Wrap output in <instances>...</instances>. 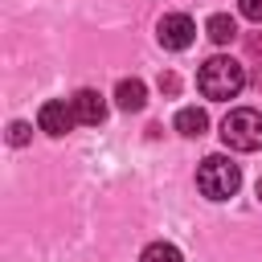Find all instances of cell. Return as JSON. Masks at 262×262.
<instances>
[{
  "mask_svg": "<svg viewBox=\"0 0 262 262\" xmlns=\"http://www.w3.org/2000/svg\"><path fill=\"white\" fill-rule=\"evenodd\" d=\"M176 86H180V82H176V74H160V90H168V94H176Z\"/></svg>",
  "mask_w": 262,
  "mask_h": 262,
  "instance_id": "13",
  "label": "cell"
},
{
  "mask_svg": "<svg viewBox=\"0 0 262 262\" xmlns=\"http://www.w3.org/2000/svg\"><path fill=\"white\" fill-rule=\"evenodd\" d=\"M205 33H209V41H217V45H229V41L237 37V25H233V16H225V12H217V16H209V25H205Z\"/></svg>",
  "mask_w": 262,
  "mask_h": 262,
  "instance_id": "9",
  "label": "cell"
},
{
  "mask_svg": "<svg viewBox=\"0 0 262 262\" xmlns=\"http://www.w3.org/2000/svg\"><path fill=\"white\" fill-rule=\"evenodd\" d=\"M196 188L209 201H229L242 188V168L233 160H225V156H205L201 168H196Z\"/></svg>",
  "mask_w": 262,
  "mask_h": 262,
  "instance_id": "2",
  "label": "cell"
},
{
  "mask_svg": "<svg viewBox=\"0 0 262 262\" xmlns=\"http://www.w3.org/2000/svg\"><path fill=\"white\" fill-rule=\"evenodd\" d=\"M156 37H160L164 49H188V45L196 41V25H192V16H184V12H168V16L156 25Z\"/></svg>",
  "mask_w": 262,
  "mask_h": 262,
  "instance_id": "4",
  "label": "cell"
},
{
  "mask_svg": "<svg viewBox=\"0 0 262 262\" xmlns=\"http://www.w3.org/2000/svg\"><path fill=\"white\" fill-rule=\"evenodd\" d=\"M254 192H258V201H262V176H258V184H254Z\"/></svg>",
  "mask_w": 262,
  "mask_h": 262,
  "instance_id": "15",
  "label": "cell"
},
{
  "mask_svg": "<svg viewBox=\"0 0 262 262\" xmlns=\"http://www.w3.org/2000/svg\"><path fill=\"white\" fill-rule=\"evenodd\" d=\"M221 143L229 151H258L262 147V115L254 106H233L221 119Z\"/></svg>",
  "mask_w": 262,
  "mask_h": 262,
  "instance_id": "3",
  "label": "cell"
},
{
  "mask_svg": "<svg viewBox=\"0 0 262 262\" xmlns=\"http://www.w3.org/2000/svg\"><path fill=\"white\" fill-rule=\"evenodd\" d=\"M250 53H262V37H250Z\"/></svg>",
  "mask_w": 262,
  "mask_h": 262,
  "instance_id": "14",
  "label": "cell"
},
{
  "mask_svg": "<svg viewBox=\"0 0 262 262\" xmlns=\"http://www.w3.org/2000/svg\"><path fill=\"white\" fill-rule=\"evenodd\" d=\"M176 131H180L184 139H196V135L209 131V115H205L201 106H184V111H176Z\"/></svg>",
  "mask_w": 262,
  "mask_h": 262,
  "instance_id": "8",
  "label": "cell"
},
{
  "mask_svg": "<svg viewBox=\"0 0 262 262\" xmlns=\"http://www.w3.org/2000/svg\"><path fill=\"white\" fill-rule=\"evenodd\" d=\"M143 102H147V86L139 78H123L115 86V106L119 111H143Z\"/></svg>",
  "mask_w": 262,
  "mask_h": 262,
  "instance_id": "7",
  "label": "cell"
},
{
  "mask_svg": "<svg viewBox=\"0 0 262 262\" xmlns=\"http://www.w3.org/2000/svg\"><path fill=\"white\" fill-rule=\"evenodd\" d=\"M242 86H246V70H242V61H233V57H209V61L201 66V74H196V90H201L205 98H213V102L237 98Z\"/></svg>",
  "mask_w": 262,
  "mask_h": 262,
  "instance_id": "1",
  "label": "cell"
},
{
  "mask_svg": "<svg viewBox=\"0 0 262 262\" xmlns=\"http://www.w3.org/2000/svg\"><path fill=\"white\" fill-rule=\"evenodd\" d=\"M37 123H41V131H45V135L61 139V135L78 123V115H74V106H70L66 98H53V102H45V106L37 111Z\"/></svg>",
  "mask_w": 262,
  "mask_h": 262,
  "instance_id": "5",
  "label": "cell"
},
{
  "mask_svg": "<svg viewBox=\"0 0 262 262\" xmlns=\"http://www.w3.org/2000/svg\"><path fill=\"white\" fill-rule=\"evenodd\" d=\"M258 82H262V78H258Z\"/></svg>",
  "mask_w": 262,
  "mask_h": 262,
  "instance_id": "16",
  "label": "cell"
},
{
  "mask_svg": "<svg viewBox=\"0 0 262 262\" xmlns=\"http://www.w3.org/2000/svg\"><path fill=\"white\" fill-rule=\"evenodd\" d=\"M70 106H74L78 123H86V127H98V123L106 119V102H102L98 90H78V94L70 98Z\"/></svg>",
  "mask_w": 262,
  "mask_h": 262,
  "instance_id": "6",
  "label": "cell"
},
{
  "mask_svg": "<svg viewBox=\"0 0 262 262\" xmlns=\"http://www.w3.org/2000/svg\"><path fill=\"white\" fill-rule=\"evenodd\" d=\"M139 262H184V258H180V250H176L172 242H151V246L139 254Z\"/></svg>",
  "mask_w": 262,
  "mask_h": 262,
  "instance_id": "10",
  "label": "cell"
},
{
  "mask_svg": "<svg viewBox=\"0 0 262 262\" xmlns=\"http://www.w3.org/2000/svg\"><path fill=\"white\" fill-rule=\"evenodd\" d=\"M8 143H16V147L29 143V123H12V127H8Z\"/></svg>",
  "mask_w": 262,
  "mask_h": 262,
  "instance_id": "12",
  "label": "cell"
},
{
  "mask_svg": "<svg viewBox=\"0 0 262 262\" xmlns=\"http://www.w3.org/2000/svg\"><path fill=\"white\" fill-rule=\"evenodd\" d=\"M237 8H242V16H246V20L262 25V0H237Z\"/></svg>",
  "mask_w": 262,
  "mask_h": 262,
  "instance_id": "11",
  "label": "cell"
}]
</instances>
